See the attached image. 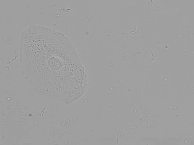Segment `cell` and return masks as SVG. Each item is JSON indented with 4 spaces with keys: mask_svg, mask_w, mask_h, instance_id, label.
<instances>
[{
    "mask_svg": "<svg viewBox=\"0 0 194 145\" xmlns=\"http://www.w3.org/2000/svg\"><path fill=\"white\" fill-rule=\"evenodd\" d=\"M20 59L24 75L38 93L66 104L80 97L83 70L74 47L62 33L29 26L21 34Z\"/></svg>",
    "mask_w": 194,
    "mask_h": 145,
    "instance_id": "obj_1",
    "label": "cell"
}]
</instances>
